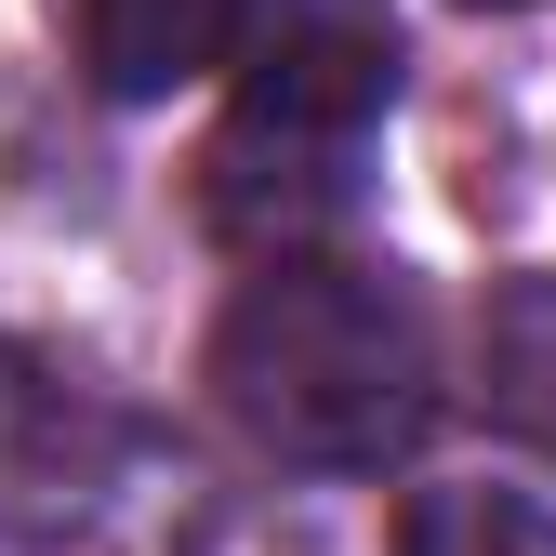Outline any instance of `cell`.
Instances as JSON below:
<instances>
[{"label":"cell","instance_id":"4","mask_svg":"<svg viewBox=\"0 0 556 556\" xmlns=\"http://www.w3.org/2000/svg\"><path fill=\"white\" fill-rule=\"evenodd\" d=\"M477 410L556 464V265L504 278V292L477 305Z\"/></svg>","mask_w":556,"mask_h":556},{"label":"cell","instance_id":"5","mask_svg":"<svg viewBox=\"0 0 556 556\" xmlns=\"http://www.w3.org/2000/svg\"><path fill=\"white\" fill-rule=\"evenodd\" d=\"M397 556H556V517L530 491H410Z\"/></svg>","mask_w":556,"mask_h":556},{"label":"cell","instance_id":"2","mask_svg":"<svg viewBox=\"0 0 556 556\" xmlns=\"http://www.w3.org/2000/svg\"><path fill=\"white\" fill-rule=\"evenodd\" d=\"M226 66H239V106L199 160V199L226 239L305 252L358 199V147L397 106V14L384 0H252Z\"/></svg>","mask_w":556,"mask_h":556},{"label":"cell","instance_id":"3","mask_svg":"<svg viewBox=\"0 0 556 556\" xmlns=\"http://www.w3.org/2000/svg\"><path fill=\"white\" fill-rule=\"evenodd\" d=\"M239 14H252V0H53L80 80L119 93V106H147L173 80H213V66L239 53Z\"/></svg>","mask_w":556,"mask_h":556},{"label":"cell","instance_id":"6","mask_svg":"<svg viewBox=\"0 0 556 556\" xmlns=\"http://www.w3.org/2000/svg\"><path fill=\"white\" fill-rule=\"evenodd\" d=\"M464 14H530V0H464Z\"/></svg>","mask_w":556,"mask_h":556},{"label":"cell","instance_id":"1","mask_svg":"<svg viewBox=\"0 0 556 556\" xmlns=\"http://www.w3.org/2000/svg\"><path fill=\"white\" fill-rule=\"evenodd\" d=\"M213 397L252 451L318 464V477H371L438 410L425 292L358 252H265L239 278V305L213 318Z\"/></svg>","mask_w":556,"mask_h":556}]
</instances>
